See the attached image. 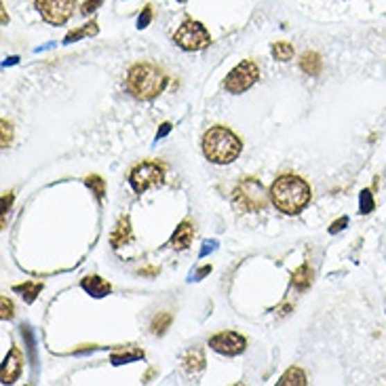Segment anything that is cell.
Masks as SVG:
<instances>
[{"label":"cell","mask_w":386,"mask_h":386,"mask_svg":"<svg viewBox=\"0 0 386 386\" xmlns=\"http://www.w3.org/2000/svg\"><path fill=\"white\" fill-rule=\"evenodd\" d=\"M292 283L300 289V292L308 289L310 283H313V270H310V266H308V264H302V266L292 274Z\"/></svg>","instance_id":"ffe728a7"},{"label":"cell","mask_w":386,"mask_h":386,"mask_svg":"<svg viewBox=\"0 0 386 386\" xmlns=\"http://www.w3.org/2000/svg\"><path fill=\"white\" fill-rule=\"evenodd\" d=\"M21 369H24V355H21V351L17 346H13L11 353L3 361V371H0V380H3V384H13L21 376Z\"/></svg>","instance_id":"30bf717a"},{"label":"cell","mask_w":386,"mask_h":386,"mask_svg":"<svg viewBox=\"0 0 386 386\" xmlns=\"http://www.w3.org/2000/svg\"><path fill=\"white\" fill-rule=\"evenodd\" d=\"M346 224H349V218H337V220L329 226V232H331V234H337Z\"/></svg>","instance_id":"f546056e"},{"label":"cell","mask_w":386,"mask_h":386,"mask_svg":"<svg viewBox=\"0 0 386 386\" xmlns=\"http://www.w3.org/2000/svg\"><path fill=\"white\" fill-rule=\"evenodd\" d=\"M80 285H82L85 292H87L89 296H93V298H104V296H108V294L112 292V285H110L106 279L98 277V274L85 277Z\"/></svg>","instance_id":"8fae6325"},{"label":"cell","mask_w":386,"mask_h":386,"mask_svg":"<svg viewBox=\"0 0 386 386\" xmlns=\"http://www.w3.org/2000/svg\"><path fill=\"white\" fill-rule=\"evenodd\" d=\"M129 240H131V220H129V216H125L119 220L116 228L112 230L110 243H112V247H123L125 243H129Z\"/></svg>","instance_id":"4fadbf2b"},{"label":"cell","mask_w":386,"mask_h":386,"mask_svg":"<svg viewBox=\"0 0 386 386\" xmlns=\"http://www.w3.org/2000/svg\"><path fill=\"white\" fill-rule=\"evenodd\" d=\"M100 32V28H98V21H91V24H85V26H80V28H76V30H72V32H68L66 34V38H64V44H72V42H76V40H80V38H89V36H95Z\"/></svg>","instance_id":"2e32d148"},{"label":"cell","mask_w":386,"mask_h":386,"mask_svg":"<svg viewBox=\"0 0 386 386\" xmlns=\"http://www.w3.org/2000/svg\"><path fill=\"white\" fill-rule=\"evenodd\" d=\"M300 68H302V72L308 74V76H319L321 70H323V60H321L319 53L306 51V53L302 55V60H300Z\"/></svg>","instance_id":"9a60e30c"},{"label":"cell","mask_w":386,"mask_h":386,"mask_svg":"<svg viewBox=\"0 0 386 386\" xmlns=\"http://www.w3.org/2000/svg\"><path fill=\"white\" fill-rule=\"evenodd\" d=\"M310 197H313V190L308 182L294 173L279 175L270 186V201L285 216L300 213L310 203Z\"/></svg>","instance_id":"6da1fadb"},{"label":"cell","mask_w":386,"mask_h":386,"mask_svg":"<svg viewBox=\"0 0 386 386\" xmlns=\"http://www.w3.org/2000/svg\"><path fill=\"white\" fill-rule=\"evenodd\" d=\"M272 58L277 62H289L294 58V44L287 42V40H279V42H272Z\"/></svg>","instance_id":"d6986e66"},{"label":"cell","mask_w":386,"mask_h":386,"mask_svg":"<svg viewBox=\"0 0 386 386\" xmlns=\"http://www.w3.org/2000/svg\"><path fill=\"white\" fill-rule=\"evenodd\" d=\"M42 283H38V281H28V283H21V285H15L13 287V292L15 294H21V298L26 300V302H34L36 300V296L42 292Z\"/></svg>","instance_id":"ac0fdd59"},{"label":"cell","mask_w":386,"mask_h":386,"mask_svg":"<svg viewBox=\"0 0 386 386\" xmlns=\"http://www.w3.org/2000/svg\"><path fill=\"white\" fill-rule=\"evenodd\" d=\"M137 359H143V351H129V353H114L112 355V363L114 365H123V363H129V361H137Z\"/></svg>","instance_id":"603a6c76"},{"label":"cell","mask_w":386,"mask_h":386,"mask_svg":"<svg viewBox=\"0 0 386 386\" xmlns=\"http://www.w3.org/2000/svg\"><path fill=\"white\" fill-rule=\"evenodd\" d=\"M268 197L270 192L264 190L262 182L256 177H245L240 179L232 192V203L238 211H245V213H258L264 211L268 205Z\"/></svg>","instance_id":"277c9868"},{"label":"cell","mask_w":386,"mask_h":386,"mask_svg":"<svg viewBox=\"0 0 386 386\" xmlns=\"http://www.w3.org/2000/svg\"><path fill=\"white\" fill-rule=\"evenodd\" d=\"M192 238H195V224L188 222V220H184V222L175 228V232H173V236H171V247H175V249H186V247L192 243Z\"/></svg>","instance_id":"7c38bea8"},{"label":"cell","mask_w":386,"mask_h":386,"mask_svg":"<svg viewBox=\"0 0 386 386\" xmlns=\"http://www.w3.org/2000/svg\"><path fill=\"white\" fill-rule=\"evenodd\" d=\"M240 150H243V141L224 125H216L203 135V155L216 165H228L236 161Z\"/></svg>","instance_id":"3957f363"},{"label":"cell","mask_w":386,"mask_h":386,"mask_svg":"<svg viewBox=\"0 0 386 386\" xmlns=\"http://www.w3.org/2000/svg\"><path fill=\"white\" fill-rule=\"evenodd\" d=\"M0 143H3V148H7V146H11V141H13V125L7 121V119H3L0 121Z\"/></svg>","instance_id":"cb8c5ba5"},{"label":"cell","mask_w":386,"mask_h":386,"mask_svg":"<svg viewBox=\"0 0 386 386\" xmlns=\"http://www.w3.org/2000/svg\"><path fill=\"white\" fill-rule=\"evenodd\" d=\"M359 209H361V213H371L374 211V195H371V190H363L361 192Z\"/></svg>","instance_id":"484cf974"},{"label":"cell","mask_w":386,"mask_h":386,"mask_svg":"<svg viewBox=\"0 0 386 386\" xmlns=\"http://www.w3.org/2000/svg\"><path fill=\"white\" fill-rule=\"evenodd\" d=\"M209 346L216 353H220V355L236 357V355H240L245 351L247 340L240 333H236V331H220L213 337H209Z\"/></svg>","instance_id":"9c48e42d"},{"label":"cell","mask_w":386,"mask_h":386,"mask_svg":"<svg viewBox=\"0 0 386 386\" xmlns=\"http://www.w3.org/2000/svg\"><path fill=\"white\" fill-rule=\"evenodd\" d=\"M159 270L157 268H143V270H139V274H157Z\"/></svg>","instance_id":"836d02e7"},{"label":"cell","mask_w":386,"mask_h":386,"mask_svg":"<svg viewBox=\"0 0 386 386\" xmlns=\"http://www.w3.org/2000/svg\"><path fill=\"white\" fill-rule=\"evenodd\" d=\"M177 3H186V0H177Z\"/></svg>","instance_id":"e575fe53"},{"label":"cell","mask_w":386,"mask_h":386,"mask_svg":"<svg viewBox=\"0 0 386 386\" xmlns=\"http://www.w3.org/2000/svg\"><path fill=\"white\" fill-rule=\"evenodd\" d=\"M163 182H165V165L159 161H143L135 165L129 173V184L137 195H143L148 188L161 186Z\"/></svg>","instance_id":"8992f818"},{"label":"cell","mask_w":386,"mask_h":386,"mask_svg":"<svg viewBox=\"0 0 386 386\" xmlns=\"http://www.w3.org/2000/svg\"><path fill=\"white\" fill-rule=\"evenodd\" d=\"M150 21H152V7L146 5V7H143V11H141V15L137 17V28H139V30L148 28Z\"/></svg>","instance_id":"4316f807"},{"label":"cell","mask_w":386,"mask_h":386,"mask_svg":"<svg viewBox=\"0 0 386 386\" xmlns=\"http://www.w3.org/2000/svg\"><path fill=\"white\" fill-rule=\"evenodd\" d=\"M184 369L188 374H192V376L205 369V353H203V349H192V351L186 353V357H184Z\"/></svg>","instance_id":"5bb4252c"},{"label":"cell","mask_w":386,"mask_h":386,"mask_svg":"<svg viewBox=\"0 0 386 386\" xmlns=\"http://www.w3.org/2000/svg\"><path fill=\"white\" fill-rule=\"evenodd\" d=\"M85 184L91 188V192L95 195V199H98V201L104 199V195H106V182H104V177H100V175H89V177L85 179Z\"/></svg>","instance_id":"7402d4cb"},{"label":"cell","mask_w":386,"mask_h":386,"mask_svg":"<svg viewBox=\"0 0 386 386\" xmlns=\"http://www.w3.org/2000/svg\"><path fill=\"white\" fill-rule=\"evenodd\" d=\"M40 17L51 26H64L76 9V0H34Z\"/></svg>","instance_id":"ba28073f"},{"label":"cell","mask_w":386,"mask_h":386,"mask_svg":"<svg viewBox=\"0 0 386 386\" xmlns=\"http://www.w3.org/2000/svg\"><path fill=\"white\" fill-rule=\"evenodd\" d=\"M213 245H216V243H213V240H211V243H205V247H203V252H201V256H205L207 252H211V249H213Z\"/></svg>","instance_id":"d6a6232c"},{"label":"cell","mask_w":386,"mask_h":386,"mask_svg":"<svg viewBox=\"0 0 386 386\" xmlns=\"http://www.w3.org/2000/svg\"><path fill=\"white\" fill-rule=\"evenodd\" d=\"M102 3H104V0H85V5L80 7V13L82 15H91V13H95L102 7Z\"/></svg>","instance_id":"83f0119b"},{"label":"cell","mask_w":386,"mask_h":386,"mask_svg":"<svg viewBox=\"0 0 386 386\" xmlns=\"http://www.w3.org/2000/svg\"><path fill=\"white\" fill-rule=\"evenodd\" d=\"M306 374L300 369V367H289L281 380H279V386H306Z\"/></svg>","instance_id":"e0dca14e"},{"label":"cell","mask_w":386,"mask_h":386,"mask_svg":"<svg viewBox=\"0 0 386 386\" xmlns=\"http://www.w3.org/2000/svg\"><path fill=\"white\" fill-rule=\"evenodd\" d=\"M258 78H260V68L256 62H249V60L240 62L228 72V76L224 80V89L234 95L245 93L247 89H252L258 82Z\"/></svg>","instance_id":"52a82bcc"},{"label":"cell","mask_w":386,"mask_h":386,"mask_svg":"<svg viewBox=\"0 0 386 386\" xmlns=\"http://www.w3.org/2000/svg\"><path fill=\"white\" fill-rule=\"evenodd\" d=\"M169 131H171V123H163V125H161V129H159V133H157V139L165 137Z\"/></svg>","instance_id":"4dcf8cb0"},{"label":"cell","mask_w":386,"mask_h":386,"mask_svg":"<svg viewBox=\"0 0 386 386\" xmlns=\"http://www.w3.org/2000/svg\"><path fill=\"white\" fill-rule=\"evenodd\" d=\"M13 199H15L13 192H5V197H3V226H5V218H7V213H9V209H11Z\"/></svg>","instance_id":"f1b7e54d"},{"label":"cell","mask_w":386,"mask_h":386,"mask_svg":"<svg viewBox=\"0 0 386 386\" xmlns=\"http://www.w3.org/2000/svg\"><path fill=\"white\" fill-rule=\"evenodd\" d=\"M167 87V76L161 68L152 64H135L127 72V91L135 100L150 102L157 95H161Z\"/></svg>","instance_id":"7a4b0ae2"},{"label":"cell","mask_w":386,"mask_h":386,"mask_svg":"<svg viewBox=\"0 0 386 386\" xmlns=\"http://www.w3.org/2000/svg\"><path fill=\"white\" fill-rule=\"evenodd\" d=\"M13 315H15L13 302L7 296H3V298H0V319H3V321H11Z\"/></svg>","instance_id":"d4e9b609"},{"label":"cell","mask_w":386,"mask_h":386,"mask_svg":"<svg viewBox=\"0 0 386 386\" xmlns=\"http://www.w3.org/2000/svg\"><path fill=\"white\" fill-rule=\"evenodd\" d=\"M173 42L184 51H201V49H205V46H209L211 36L201 21L186 19L179 26V30L173 34Z\"/></svg>","instance_id":"5b68a950"},{"label":"cell","mask_w":386,"mask_h":386,"mask_svg":"<svg viewBox=\"0 0 386 386\" xmlns=\"http://www.w3.org/2000/svg\"><path fill=\"white\" fill-rule=\"evenodd\" d=\"M209 272H211V266H203V268H201V270L195 274V279L199 281V279H203V277H205V274H209Z\"/></svg>","instance_id":"1f68e13d"},{"label":"cell","mask_w":386,"mask_h":386,"mask_svg":"<svg viewBox=\"0 0 386 386\" xmlns=\"http://www.w3.org/2000/svg\"><path fill=\"white\" fill-rule=\"evenodd\" d=\"M171 321H173V315L171 313H159L152 323H150V331L155 335H163L169 327H171Z\"/></svg>","instance_id":"44dd1931"}]
</instances>
